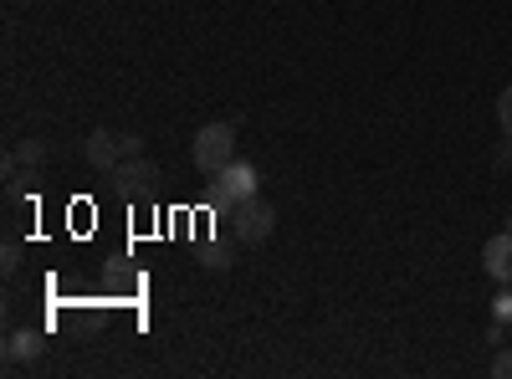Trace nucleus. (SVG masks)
Segmentation results:
<instances>
[{"label": "nucleus", "instance_id": "obj_1", "mask_svg": "<svg viewBox=\"0 0 512 379\" xmlns=\"http://www.w3.org/2000/svg\"><path fill=\"white\" fill-rule=\"evenodd\" d=\"M190 159H195V170L205 180L221 175L226 164L236 159V123H205V129L195 134V144H190Z\"/></svg>", "mask_w": 512, "mask_h": 379}, {"label": "nucleus", "instance_id": "obj_2", "mask_svg": "<svg viewBox=\"0 0 512 379\" xmlns=\"http://www.w3.org/2000/svg\"><path fill=\"white\" fill-rule=\"evenodd\" d=\"M251 195H262V175H256V164H246V159H231L221 175H210V205L216 210H236L241 200H251Z\"/></svg>", "mask_w": 512, "mask_h": 379}, {"label": "nucleus", "instance_id": "obj_3", "mask_svg": "<svg viewBox=\"0 0 512 379\" xmlns=\"http://www.w3.org/2000/svg\"><path fill=\"white\" fill-rule=\"evenodd\" d=\"M272 231H277V210H272L262 195H251V200H241V205L231 210V236H236V246H267Z\"/></svg>", "mask_w": 512, "mask_h": 379}, {"label": "nucleus", "instance_id": "obj_4", "mask_svg": "<svg viewBox=\"0 0 512 379\" xmlns=\"http://www.w3.org/2000/svg\"><path fill=\"white\" fill-rule=\"evenodd\" d=\"M113 180V190H123V195H144L154 180H159V170H154V159H144V154H128L118 170L108 175Z\"/></svg>", "mask_w": 512, "mask_h": 379}, {"label": "nucleus", "instance_id": "obj_5", "mask_svg": "<svg viewBox=\"0 0 512 379\" xmlns=\"http://www.w3.org/2000/svg\"><path fill=\"white\" fill-rule=\"evenodd\" d=\"M123 159H128L123 154V134H113V129H93L88 134V164H93L98 175H113Z\"/></svg>", "mask_w": 512, "mask_h": 379}, {"label": "nucleus", "instance_id": "obj_6", "mask_svg": "<svg viewBox=\"0 0 512 379\" xmlns=\"http://www.w3.org/2000/svg\"><path fill=\"white\" fill-rule=\"evenodd\" d=\"M482 267H487L492 282H512V231L487 236V246H482Z\"/></svg>", "mask_w": 512, "mask_h": 379}, {"label": "nucleus", "instance_id": "obj_7", "mask_svg": "<svg viewBox=\"0 0 512 379\" xmlns=\"http://www.w3.org/2000/svg\"><path fill=\"white\" fill-rule=\"evenodd\" d=\"M41 333H31V328H16L11 339H6V369H16V364H36L41 359Z\"/></svg>", "mask_w": 512, "mask_h": 379}, {"label": "nucleus", "instance_id": "obj_8", "mask_svg": "<svg viewBox=\"0 0 512 379\" xmlns=\"http://www.w3.org/2000/svg\"><path fill=\"white\" fill-rule=\"evenodd\" d=\"M11 154H16V164H26V170H36V164L47 159V144H41V139H21V144H16Z\"/></svg>", "mask_w": 512, "mask_h": 379}, {"label": "nucleus", "instance_id": "obj_9", "mask_svg": "<svg viewBox=\"0 0 512 379\" xmlns=\"http://www.w3.org/2000/svg\"><path fill=\"white\" fill-rule=\"evenodd\" d=\"M497 129H502V139H512V82L497 93Z\"/></svg>", "mask_w": 512, "mask_h": 379}, {"label": "nucleus", "instance_id": "obj_10", "mask_svg": "<svg viewBox=\"0 0 512 379\" xmlns=\"http://www.w3.org/2000/svg\"><path fill=\"white\" fill-rule=\"evenodd\" d=\"M200 262H205L210 272H226V267H231V251H226V246H200Z\"/></svg>", "mask_w": 512, "mask_h": 379}, {"label": "nucleus", "instance_id": "obj_11", "mask_svg": "<svg viewBox=\"0 0 512 379\" xmlns=\"http://www.w3.org/2000/svg\"><path fill=\"white\" fill-rule=\"evenodd\" d=\"M0 272H6V277H16V272H21V246H16V241H11L6 251H0Z\"/></svg>", "mask_w": 512, "mask_h": 379}, {"label": "nucleus", "instance_id": "obj_12", "mask_svg": "<svg viewBox=\"0 0 512 379\" xmlns=\"http://www.w3.org/2000/svg\"><path fill=\"white\" fill-rule=\"evenodd\" d=\"M502 323H512V282H502V292H497V308H492Z\"/></svg>", "mask_w": 512, "mask_h": 379}, {"label": "nucleus", "instance_id": "obj_13", "mask_svg": "<svg viewBox=\"0 0 512 379\" xmlns=\"http://www.w3.org/2000/svg\"><path fill=\"white\" fill-rule=\"evenodd\" d=\"M492 374H497V379H512V349H502V354L492 359Z\"/></svg>", "mask_w": 512, "mask_h": 379}, {"label": "nucleus", "instance_id": "obj_14", "mask_svg": "<svg viewBox=\"0 0 512 379\" xmlns=\"http://www.w3.org/2000/svg\"><path fill=\"white\" fill-rule=\"evenodd\" d=\"M123 154H144V139L139 134H123Z\"/></svg>", "mask_w": 512, "mask_h": 379}, {"label": "nucleus", "instance_id": "obj_15", "mask_svg": "<svg viewBox=\"0 0 512 379\" xmlns=\"http://www.w3.org/2000/svg\"><path fill=\"white\" fill-rule=\"evenodd\" d=\"M507 164H512V139H507V144L497 149V170H507Z\"/></svg>", "mask_w": 512, "mask_h": 379}, {"label": "nucleus", "instance_id": "obj_16", "mask_svg": "<svg viewBox=\"0 0 512 379\" xmlns=\"http://www.w3.org/2000/svg\"><path fill=\"white\" fill-rule=\"evenodd\" d=\"M507 231H512V216H507Z\"/></svg>", "mask_w": 512, "mask_h": 379}]
</instances>
